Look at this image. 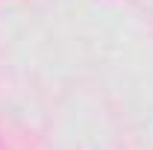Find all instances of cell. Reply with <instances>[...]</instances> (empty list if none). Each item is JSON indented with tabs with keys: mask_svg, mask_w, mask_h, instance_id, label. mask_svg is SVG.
Masks as SVG:
<instances>
[{
	"mask_svg": "<svg viewBox=\"0 0 153 150\" xmlns=\"http://www.w3.org/2000/svg\"><path fill=\"white\" fill-rule=\"evenodd\" d=\"M0 150H3V144H0Z\"/></svg>",
	"mask_w": 153,
	"mask_h": 150,
	"instance_id": "cell-1",
	"label": "cell"
}]
</instances>
